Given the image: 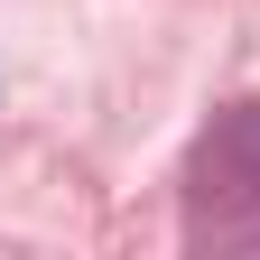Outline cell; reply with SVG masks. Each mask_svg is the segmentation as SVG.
<instances>
[{
    "mask_svg": "<svg viewBox=\"0 0 260 260\" xmlns=\"http://www.w3.org/2000/svg\"><path fill=\"white\" fill-rule=\"evenodd\" d=\"M260 242V103H223L186 149V251Z\"/></svg>",
    "mask_w": 260,
    "mask_h": 260,
    "instance_id": "6da1fadb",
    "label": "cell"
}]
</instances>
